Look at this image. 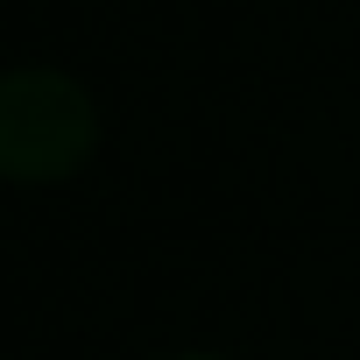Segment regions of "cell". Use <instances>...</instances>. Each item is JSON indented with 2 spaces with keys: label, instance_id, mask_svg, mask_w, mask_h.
Here are the masks:
<instances>
[{
  "label": "cell",
  "instance_id": "6da1fadb",
  "mask_svg": "<svg viewBox=\"0 0 360 360\" xmlns=\"http://www.w3.org/2000/svg\"><path fill=\"white\" fill-rule=\"evenodd\" d=\"M99 148V99L50 64L0 71V176L8 184H71Z\"/></svg>",
  "mask_w": 360,
  "mask_h": 360
},
{
  "label": "cell",
  "instance_id": "7a4b0ae2",
  "mask_svg": "<svg viewBox=\"0 0 360 360\" xmlns=\"http://www.w3.org/2000/svg\"><path fill=\"white\" fill-rule=\"evenodd\" d=\"M198 360H205V353H198Z\"/></svg>",
  "mask_w": 360,
  "mask_h": 360
}]
</instances>
